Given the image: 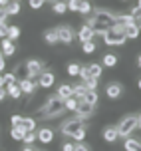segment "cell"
Returning <instances> with one entry per match:
<instances>
[{
  "label": "cell",
  "mask_w": 141,
  "mask_h": 151,
  "mask_svg": "<svg viewBox=\"0 0 141 151\" xmlns=\"http://www.w3.org/2000/svg\"><path fill=\"white\" fill-rule=\"evenodd\" d=\"M0 50H2V56H14L16 54V44L12 42V40H8V38H2Z\"/></svg>",
  "instance_id": "cell-14"
},
{
  "label": "cell",
  "mask_w": 141,
  "mask_h": 151,
  "mask_svg": "<svg viewBox=\"0 0 141 151\" xmlns=\"http://www.w3.org/2000/svg\"><path fill=\"white\" fill-rule=\"evenodd\" d=\"M137 86H139V90H141V80H139V82H137Z\"/></svg>",
  "instance_id": "cell-58"
},
{
  "label": "cell",
  "mask_w": 141,
  "mask_h": 151,
  "mask_svg": "<svg viewBox=\"0 0 141 151\" xmlns=\"http://www.w3.org/2000/svg\"><path fill=\"white\" fill-rule=\"evenodd\" d=\"M135 24H137V28H139V30H141V16H139V18H137V20H135Z\"/></svg>",
  "instance_id": "cell-52"
},
{
  "label": "cell",
  "mask_w": 141,
  "mask_h": 151,
  "mask_svg": "<svg viewBox=\"0 0 141 151\" xmlns=\"http://www.w3.org/2000/svg\"><path fill=\"white\" fill-rule=\"evenodd\" d=\"M123 2H127V0H123Z\"/></svg>",
  "instance_id": "cell-63"
},
{
  "label": "cell",
  "mask_w": 141,
  "mask_h": 151,
  "mask_svg": "<svg viewBox=\"0 0 141 151\" xmlns=\"http://www.w3.org/2000/svg\"><path fill=\"white\" fill-rule=\"evenodd\" d=\"M83 117H72V119H68V121H64L62 125H60V131H62V135H66V137H72L78 131V129H82L83 127Z\"/></svg>",
  "instance_id": "cell-5"
},
{
  "label": "cell",
  "mask_w": 141,
  "mask_h": 151,
  "mask_svg": "<svg viewBox=\"0 0 141 151\" xmlns=\"http://www.w3.org/2000/svg\"><path fill=\"white\" fill-rule=\"evenodd\" d=\"M137 64H139V68H141V54H139V58H137Z\"/></svg>",
  "instance_id": "cell-56"
},
{
  "label": "cell",
  "mask_w": 141,
  "mask_h": 151,
  "mask_svg": "<svg viewBox=\"0 0 141 151\" xmlns=\"http://www.w3.org/2000/svg\"><path fill=\"white\" fill-rule=\"evenodd\" d=\"M36 151H42V149H36Z\"/></svg>",
  "instance_id": "cell-62"
},
{
  "label": "cell",
  "mask_w": 141,
  "mask_h": 151,
  "mask_svg": "<svg viewBox=\"0 0 141 151\" xmlns=\"http://www.w3.org/2000/svg\"><path fill=\"white\" fill-rule=\"evenodd\" d=\"M86 24L94 28L96 38H97V36H101L105 30H109L113 24H115V14L109 12V10H105V8H97L96 12H94V16L86 20Z\"/></svg>",
  "instance_id": "cell-1"
},
{
  "label": "cell",
  "mask_w": 141,
  "mask_h": 151,
  "mask_svg": "<svg viewBox=\"0 0 141 151\" xmlns=\"http://www.w3.org/2000/svg\"><path fill=\"white\" fill-rule=\"evenodd\" d=\"M135 22L133 18H131V14H115V26H127V24Z\"/></svg>",
  "instance_id": "cell-22"
},
{
  "label": "cell",
  "mask_w": 141,
  "mask_h": 151,
  "mask_svg": "<svg viewBox=\"0 0 141 151\" xmlns=\"http://www.w3.org/2000/svg\"><path fill=\"white\" fill-rule=\"evenodd\" d=\"M78 38H80V42L96 40V32H94V28H91V26H88V24H83L82 28H80V32H78Z\"/></svg>",
  "instance_id": "cell-12"
},
{
  "label": "cell",
  "mask_w": 141,
  "mask_h": 151,
  "mask_svg": "<svg viewBox=\"0 0 141 151\" xmlns=\"http://www.w3.org/2000/svg\"><path fill=\"white\" fill-rule=\"evenodd\" d=\"M42 4H44V0H30V8L32 10H40Z\"/></svg>",
  "instance_id": "cell-43"
},
{
  "label": "cell",
  "mask_w": 141,
  "mask_h": 151,
  "mask_svg": "<svg viewBox=\"0 0 141 151\" xmlns=\"http://www.w3.org/2000/svg\"><path fill=\"white\" fill-rule=\"evenodd\" d=\"M83 86H86V90H97V78H88Z\"/></svg>",
  "instance_id": "cell-38"
},
{
  "label": "cell",
  "mask_w": 141,
  "mask_h": 151,
  "mask_svg": "<svg viewBox=\"0 0 141 151\" xmlns=\"http://www.w3.org/2000/svg\"><path fill=\"white\" fill-rule=\"evenodd\" d=\"M80 78H82V82H86V80H88V78H91V76H89V72H88V66H80Z\"/></svg>",
  "instance_id": "cell-41"
},
{
  "label": "cell",
  "mask_w": 141,
  "mask_h": 151,
  "mask_svg": "<svg viewBox=\"0 0 141 151\" xmlns=\"http://www.w3.org/2000/svg\"><path fill=\"white\" fill-rule=\"evenodd\" d=\"M137 127L141 129V113H139V115H137Z\"/></svg>",
  "instance_id": "cell-53"
},
{
  "label": "cell",
  "mask_w": 141,
  "mask_h": 151,
  "mask_svg": "<svg viewBox=\"0 0 141 151\" xmlns=\"http://www.w3.org/2000/svg\"><path fill=\"white\" fill-rule=\"evenodd\" d=\"M18 125H20L24 131H34V129H36V119H34V117H22V115H20Z\"/></svg>",
  "instance_id": "cell-18"
},
{
  "label": "cell",
  "mask_w": 141,
  "mask_h": 151,
  "mask_svg": "<svg viewBox=\"0 0 141 151\" xmlns=\"http://www.w3.org/2000/svg\"><path fill=\"white\" fill-rule=\"evenodd\" d=\"M139 145H141V141H139V139H135V137H131V135L123 139V149H125V151H137Z\"/></svg>",
  "instance_id": "cell-19"
},
{
  "label": "cell",
  "mask_w": 141,
  "mask_h": 151,
  "mask_svg": "<svg viewBox=\"0 0 141 151\" xmlns=\"http://www.w3.org/2000/svg\"><path fill=\"white\" fill-rule=\"evenodd\" d=\"M0 88H4V80H2V74H0Z\"/></svg>",
  "instance_id": "cell-55"
},
{
  "label": "cell",
  "mask_w": 141,
  "mask_h": 151,
  "mask_svg": "<svg viewBox=\"0 0 141 151\" xmlns=\"http://www.w3.org/2000/svg\"><path fill=\"white\" fill-rule=\"evenodd\" d=\"M97 50V46H96V42H94V40H88V42H82V52L83 54H94Z\"/></svg>",
  "instance_id": "cell-28"
},
{
  "label": "cell",
  "mask_w": 141,
  "mask_h": 151,
  "mask_svg": "<svg viewBox=\"0 0 141 151\" xmlns=\"http://www.w3.org/2000/svg\"><path fill=\"white\" fill-rule=\"evenodd\" d=\"M24 133H26V131H24L20 125H12V129H10V137H12V139H16V141H22Z\"/></svg>",
  "instance_id": "cell-25"
},
{
  "label": "cell",
  "mask_w": 141,
  "mask_h": 151,
  "mask_svg": "<svg viewBox=\"0 0 141 151\" xmlns=\"http://www.w3.org/2000/svg\"><path fill=\"white\" fill-rule=\"evenodd\" d=\"M44 40L48 42V44H58L60 40H58V34H56V30H48L44 32Z\"/></svg>",
  "instance_id": "cell-31"
},
{
  "label": "cell",
  "mask_w": 141,
  "mask_h": 151,
  "mask_svg": "<svg viewBox=\"0 0 141 151\" xmlns=\"http://www.w3.org/2000/svg\"><path fill=\"white\" fill-rule=\"evenodd\" d=\"M68 76H78L80 74V64H76V62H72V64H68Z\"/></svg>",
  "instance_id": "cell-36"
},
{
  "label": "cell",
  "mask_w": 141,
  "mask_h": 151,
  "mask_svg": "<svg viewBox=\"0 0 141 151\" xmlns=\"http://www.w3.org/2000/svg\"><path fill=\"white\" fill-rule=\"evenodd\" d=\"M12 74L16 76V80H24V78H28V70H26V64H20V66H16Z\"/></svg>",
  "instance_id": "cell-26"
},
{
  "label": "cell",
  "mask_w": 141,
  "mask_h": 151,
  "mask_svg": "<svg viewBox=\"0 0 141 151\" xmlns=\"http://www.w3.org/2000/svg\"><path fill=\"white\" fill-rule=\"evenodd\" d=\"M54 83H56V76H54V72H50V70H44L42 74L38 76V88H52Z\"/></svg>",
  "instance_id": "cell-8"
},
{
  "label": "cell",
  "mask_w": 141,
  "mask_h": 151,
  "mask_svg": "<svg viewBox=\"0 0 141 151\" xmlns=\"http://www.w3.org/2000/svg\"><path fill=\"white\" fill-rule=\"evenodd\" d=\"M66 10H68V4L64 0H54V12L56 14H64Z\"/></svg>",
  "instance_id": "cell-32"
},
{
  "label": "cell",
  "mask_w": 141,
  "mask_h": 151,
  "mask_svg": "<svg viewBox=\"0 0 141 151\" xmlns=\"http://www.w3.org/2000/svg\"><path fill=\"white\" fill-rule=\"evenodd\" d=\"M62 151H74V143H64L62 145Z\"/></svg>",
  "instance_id": "cell-48"
},
{
  "label": "cell",
  "mask_w": 141,
  "mask_h": 151,
  "mask_svg": "<svg viewBox=\"0 0 141 151\" xmlns=\"http://www.w3.org/2000/svg\"><path fill=\"white\" fill-rule=\"evenodd\" d=\"M121 93H123V86L119 82H109L107 86H105V96L109 99H117L121 98Z\"/></svg>",
  "instance_id": "cell-10"
},
{
  "label": "cell",
  "mask_w": 141,
  "mask_h": 151,
  "mask_svg": "<svg viewBox=\"0 0 141 151\" xmlns=\"http://www.w3.org/2000/svg\"><path fill=\"white\" fill-rule=\"evenodd\" d=\"M22 151H36V147H34V145H26Z\"/></svg>",
  "instance_id": "cell-51"
},
{
  "label": "cell",
  "mask_w": 141,
  "mask_h": 151,
  "mask_svg": "<svg viewBox=\"0 0 141 151\" xmlns=\"http://www.w3.org/2000/svg\"><path fill=\"white\" fill-rule=\"evenodd\" d=\"M2 80H4V88H6V86H12V83L18 82L14 74H2Z\"/></svg>",
  "instance_id": "cell-37"
},
{
  "label": "cell",
  "mask_w": 141,
  "mask_h": 151,
  "mask_svg": "<svg viewBox=\"0 0 141 151\" xmlns=\"http://www.w3.org/2000/svg\"><path fill=\"white\" fill-rule=\"evenodd\" d=\"M94 109H96L94 104H88V101L80 99V101H78V107H76V113H78L80 117H83V119H88L89 115L94 113Z\"/></svg>",
  "instance_id": "cell-11"
},
{
  "label": "cell",
  "mask_w": 141,
  "mask_h": 151,
  "mask_svg": "<svg viewBox=\"0 0 141 151\" xmlns=\"http://www.w3.org/2000/svg\"><path fill=\"white\" fill-rule=\"evenodd\" d=\"M115 127H117L119 137H123V139L129 137L135 129H137V113H129V115H125V117H121V121H119Z\"/></svg>",
  "instance_id": "cell-4"
},
{
  "label": "cell",
  "mask_w": 141,
  "mask_h": 151,
  "mask_svg": "<svg viewBox=\"0 0 141 151\" xmlns=\"http://www.w3.org/2000/svg\"><path fill=\"white\" fill-rule=\"evenodd\" d=\"M6 12H8V16L20 14V2H8L6 4Z\"/></svg>",
  "instance_id": "cell-30"
},
{
  "label": "cell",
  "mask_w": 141,
  "mask_h": 151,
  "mask_svg": "<svg viewBox=\"0 0 141 151\" xmlns=\"http://www.w3.org/2000/svg\"><path fill=\"white\" fill-rule=\"evenodd\" d=\"M26 70H28V78H38V76L44 72V64L40 60H28L26 62Z\"/></svg>",
  "instance_id": "cell-9"
},
{
  "label": "cell",
  "mask_w": 141,
  "mask_h": 151,
  "mask_svg": "<svg viewBox=\"0 0 141 151\" xmlns=\"http://www.w3.org/2000/svg\"><path fill=\"white\" fill-rule=\"evenodd\" d=\"M129 14H131V18H133V20H137V18L141 16V8H139V6H133V8H131V12H129Z\"/></svg>",
  "instance_id": "cell-44"
},
{
  "label": "cell",
  "mask_w": 141,
  "mask_h": 151,
  "mask_svg": "<svg viewBox=\"0 0 141 151\" xmlns=\"http://www.w3.org/2000/svg\"><path fill=\"white\" fill-rule=\"evenodd\" d=\"M4 70H6V60L2 56V50H0V74H4Z\"/></svg>",
  "instance_id": "cell-47"
},
{
  "label": "cell",
  "mask_w": 141,
  "mask_h": 151,
  "mask_svg": "<svg viewBox=\"0 0 141 151\" xmlns=\"http://www.w3.org/2000/svg\"><path fill=\"white\" fill-rule=\"evenodd\" d=\"M74 151H89V147L83 141H78V143H74Z\"/></svg>",
  "instance_id": "cell-42"
},
{
  "label": "cell",
  "mask_w": 141,
  "mask_h": 151,
  "mask_svg": "<svg viewBox=\"0 0 141 151\" xmlns=\"http://www.w3.org/2000/svg\"><path fill=\"white\" fill-rule=\"evenodd\" d=\"M86 135H88V131H86V127H82V129H78L72 137H74L76 141H83V139H86Z\"/></svg>",
  "instance_id": "cell-39"
},
{
  "label": "cell",
  "mask_w": 141,
  "mask_h": 151,
  "mask_svg": "<svg viewBox=\"0 0 141 151\" xmlns=\"http://www.w3.org/2000/svg\"><path fill=\"white\" fill-rule=\"evenodd\" d=\"M78 101H80V99L76 98V96H70L68 99H64V107H66L68 111H76V107H78Z\"/></svg>",
  "instance_id": "cell-27"
},
{
  "label": "cell",
  "mask_w": 141,
  "mask_h": 151,
  "mask_svg": "<svg viewBox=\"0 0 141 151\" xmlns=\"http://www.w3.org/2000/svg\"><path fill=\"white\" fill-rule=\"evenodd\" d=\"M80 2L82 0H68V10H72V12H78V8H80Z\"/></svg>",
  "instance_id": "cell-40"
},
{
  "label": "cell",
  "mask_w": 141,
  "mask_h": 151,
  "mask_svg": "<svg viewBox=\"0 0 141 151\" xmlns=\"http://www.w3.org/2000/svg\"><path fill=\"white\" fill-rule=\"evenodd\" d=\"M10 121H12V125H18V121H20V115H12V117H10Z\"/></svg>",
  "instance_id": "cell-49"
},
{
  "label": "cell",
  "mask_w": 141,
  "mask_h": 151,
  "mask_svg": "<svg viewBox=\"0 0 141 151\" xmlns=\"http://www.w3.org/2000/svg\"><path fill=\"white\" fill-rule=\"evenodd\" d=\"M8 2H10V0H0V6H6Z\"/></svg>",
  "instance_id": "cell-54"
},
{
  "label": "cell",
  "mask_w": 141,
  "mask_h": 151,
  "mask_svg": "<svg viewBox=\"0 0 141 151\" xmlns=\"http://www.w3.org/2000/svg\"><path fill=\"white\" fill-rule=\"evenodd\" d=\"M101 38H104V44H107V46H123L127 42L125 34H123V28L121 26H115V24H113L109 30H105L101 34Z\"/></svg>",
  "instance_id": "cell-3"
},
{
  "label": "cell",
  "mask_w": 141,
  "mask_h": 151,
  "mask_svg": "<svg viewBox=\"0 0 141 151\" xmlns=\"http://www.w3.org/2000/svg\"><path fill=\"white\" fill-rule=\"evenodd\" d=\"M56 34H58V40L64 42V44H72L76 38V32L70 28V26H58L56 28Z\"/></svg>",
  "instance_id": "cell-7"
},
{
  "label": "cell",
  "mask_w": 141,
  "mask_h": 151,
  "mask_svg": "<svg viewBox=\"0 0 141 151\" xmlns=\"http://www.w3.org/2000/svg\"><path fill=\"white\" fill-rule=\"evenodd\" d=\"M137 6H139V8H141V0H137Z\"/></svg>",
  "instance_id": "cell-57"
},
{
  "label": "cell",
  "mask_w": 141,
  "mask_h": 151,
  "mask_svg": "<svg viewBox=\"0 0 141 151\" xmlns=\"http://www.w3.org/2000/svg\"><path fill=\"white\" fill-rule=\"evenodd\" d=\"M4 99H6V90L0 88V101H4Z\"/></svg>",
  "instance_id": "cell-50"
},
{
  "label": "cell",
  "mask_w": 141,
  "mask_h": 151,
  "mask_svg": "<svg viewBox=\"0 0 141 151\" xmlns=\"http://www.w3.org/2000/svg\"><path fill=\"white\" fill-rule=\"evenodd\" d=\"M139 28H137V24L131 22V24H127V26H123V34H125L127 40H135V38H139Z\"/></svg>",
  "instance_id": "cell-17"
},
{
  "label": "cell",
  "mask_w": 141,
  "mask_h": 151,
  "mask_svg": "<svg viewBox=\"0 0 141 151\" xmlns=\"http://www.w3.org/2000/svg\"><path fill=\"white\" fill-rule=\"evenodd\" d=\"M137 151H141V145H139V147H137Z\"/></svg>",
  "instance_id": "cell-60"
},
{
  "label": "cell",
  "mask_w": 141,
  "mask_h": 151,
  "mask_svg": "<svg viewBox=\"0 0 141 151\" xmlns=\"http://www.w3.org/2000/svg\"><path fill=\"white\" fill-rule=\"evenodd\" d=\"M36 139H38V141H42V143H52L54 131H52L50 127H42V129L36 133Z\"/></svg>",
  "instance_id": "cell-15"
},
{
  "label": "cell",
  "mask_w": 141,
  "mask_h": 151,
  "mask_svg": "<svg viewBox=\"0 0 141 151\" xmlns=\"http://www.w3.org/2000/svg\"><path fill=\"white\" fill-rule=\"evenodd\" d=\"M12 2H20V0H12Z\"/></svg>",
  "instance_id": "cell-61"
},
{
  "label": "cell",
  "mask_w": 141,
  "mask_h": 151,
  "mask_svg": "<svg viewBox=\"0 0 141 151\" xmlns=\"http://www.w3.org/2000/svg\"><path fill=\"white\" fill-rule=\"evenodd\" d=\"M44 2H54V0H44Z\"/></svg>",
  "instance_id": "cell-59"
},
{
  "label": "cell",
  "mask_w": 141,
  "mask_h": 151,
  "mask_svg": "<svg viewBox=\"0 0 141 151\" xmlns=\"http://www.w3.org/2000/svg\"><path fill=\"white\" fill-rule=\"evenodd\" d=\"M64 111H66L64 101H62V99H58L56 96H50V98L44 101V106L38 109L40 119H56V117H60Z\"/></svg>",
  "instance_id": "cell-2"
},
{
  "label": "cell",
  "mask_w": 141,
  "mask_h": 151,
  "mask_svg": "<svg viewBox=\"0 0 141 151\" xmlns=\"http://www.w3.org/2000/svg\"><path fill=\"white\" fill-rule=\"evenodd\" d=\"M104 139L107 143H113V141H117L119 139V133H117V127L115 125H107L104 129Z\"/></svg>",
  "instance_id": "cell-16"
},
{
  "label": "cell",
  "mask_w": 141,
  "mask_h": 151,
  "mask_svg": "<svg viewBox=\"0 0 141 151\" xmlns=\"http://www.w3.org/2000/svg\"><path fill=\"white\" fill-rule=\"evenodd\" d=\"M22 141L26 145H34V141H36V133H34V131H26L24 137H22Z\"/></svg>",
  "instance_id": "cell-35"
},
{
  "label": "cell",
  "mask_w": 141,
  "mask_h": 151,
  "mask_svg": "<svg viewBox=\"0 0 141 151\" xmlns=\"http://www.w3.org/2000/svg\"><path fill=\"white\" fill-rule=\"evenodd\" d=\"M91 10H94V6L89 4V0H82V2H80V8H78L80 14H89Z\"/></svg>",
  "instance_id": "cell-33"
},
{
  "label": "cell",
  "mask_w": 141,
  "mask_h": 151,
  "mask_svg": "<svg viewBox=\"0 0 141 151\" xmlns=\"http://www.w3.org/2000/svg\"><path fill=\"white\" fill-rule=\"evenodd\" d=\"M72 86H74V96L78 99H82V96L86 93V86H83V82L82 83H72Z\"/></svg>",
  "instance_id": "cell-34"
},
{
  "label": "cell",
  "mask_w": 141,
  "mask_h": 151,
  "mask_svg": "<svg viewBox=\"0 0 141 151\" xmlns=\"http://www.w3.org/2000/svg\"><path fill=\"white\" fill-rule=\"evenodd\" d=\"M6 96H10L12 99H20L22 91H20V88H18V82L12 83V86H6Z\"/></svg>",
  "instance_id": "cell-23"
},
{
  "label": "cell",
  "mask_w": 141,
  "mask_h": 151,
  "mask_svg": "<svg viewBox=\"0 0 141 151\" xmlns=\"http://www.w3.org/2000/svg\"><path fill=\"white\" fill-rule=\"evenodd\" d=\"M101 66H104V68H113V66H117V56H115V54H112V52L104 54Z\"/></svg>",
  "instance_id": "cell-21"
},
{
  "label": "cell",
  "mask_w": 141,
  "mask_h": 151,
  "mask_svg": "<svg viewBox=\"0 0 141 151\" xmlns=\"http://www.w3.org/2000/svg\"><path fill=\"white\" fill-rule=\"evenodd\" d=\"M83 101H88V104H94L96 106L97 101H99V93H97V90H86V93L82 96Z\"/></svg>",
  "instance_id": "cell-20"
},
{
  "label": "cell",
  "mask_w": 141,
  "mask_h": 151,
  "mask_svg": "<svg viewBox=\"0 0 141 151\" xmlns=\"http://www.w3.org/2000/svg\"><path fill=\"white\" fill-rule=\"evenodd\" d=\"M70 96H74V86H72V83H62L58 88V91H56V98L64 101V99H68Z\"/></svg>",
  "instance_id": "cell-13"
},
{
  "label": "cell",
  "mask_w": 141,
  "mask_h": 151,
  "mask_svg": "<svg viewBox=\"0 0 141 151\" xmlns=\"http://www.w3.org/2000/svg\"><path fill=\"white\" fill-rule=\"evenodd\" d=\"M88 72H89L91 78H97V80H99V76H101V72H104V66H101V64H89Z\"/></svg>",
  "instance_id": "cell-24"
},
{
  "label": "cell",
  "mask_w": 141,
  "mask_h": 151,
  "mask_svg": "<svg viewBox=\"0 0 141 151\" xmlns=\"http://www.w3.org/2000/svg\"><path fill=\"white\" fill-rule=\"evenodd\" d=\"M6 32H8V24L0 22V38H6Z\"/></svg>",
  "instance_id": "cell-45"
},
{
  "label": "cell",
  "mask_w": 141,
  "mask_h": 151,
  "mask_svg": "<svg viewBox=\"0 0 141 151\" xmlns=\"http://www.w3.org/2000/svg\"><path fill=\"white\" fill-rule=\"evenodd\" d=\"M6 18H8L6 6H0V22H6Z\"/></svg>",
  "instance_id": "cell-46"
},
{
  "label": "cell",
  "mask_w": 141,
  "mask_h": 151,
  "mask_svg": "<svg viewBox=\"0 0 141 151\" xmlns=\"http://www.w3.org/2000/svg\"><path fill=\"white\" fill-rule=\"evenodd\" d=\"M6 38H8V40H12V42H16V40L20 38V28H18V26H8Z\"/></svg>",
  "instance_id": "cell-29"
},
{
  "label": "cell",
  "mask_w": 141,
  "mask_h": 151,
  "mask_svg": "<svg viewBox=\"0 0 141 151\" xmlns=\"http://www.w3.org/2000/svg\"><path fill=\"white\" fill-rule=\"evenodd\" d=\"M18 88H20V91L26 93V96H34L38 91V82L32 80V78H24V80H18Z\"/></svg>",
  "instance_id": "cell-6"
}]
</instances>
